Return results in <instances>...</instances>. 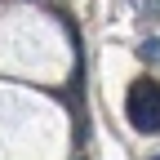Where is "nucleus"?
Wrapping results in <instances>:
<instances>
[{"mask_svg":"<svg viewBox=\"0 0 160 160\" xmlns=\"http://www.w3.org/2000/svg\"><path fill=\"white\" fill-rule=\"evenodd\" d=\"M125 111H129V125L138 133H160V85H151V80L133 85Z\"/></svg>","mask_w":160,"mask_h":160,"instance_id":"obj_1","label":"nucleus"},{"mask_svg":"<svg viewBox=\"0 0 160 160\" xmlns=\"http://www.w3.org/2000/svg\"><path fill=\"white\" fill-rule=\"evenodd\" d=\"M151 160H160V156H151Z\"/></svg>","mask_w":160,"mask_h":160,"instance_id":"obj_3","label":"nucleus"},{"mask_svg":"<svg viewBox=\"0 0 160 160\" xmlns=\"http://www.w3.org/2000/svg\"><path fill=\"white\" fill-rule=\"evenodd\" d=\"M142 58H160V40H147V45H142Z\"/></svg>","mask_w":160,"mask_h":160,"instance_id":"obj_2","label":"nucleus"}]
</instances>
